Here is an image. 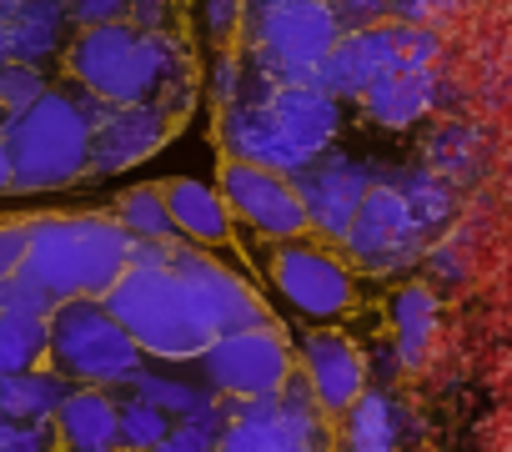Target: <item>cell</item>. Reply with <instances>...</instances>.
Listing matches in <instances>:
<instances>
[{
	"mask_svg": "<svg viewBox=\"0 0 512 452\" xmlns=\"http://www.w3.org/2000/svg\"><path fill=\"white\" fill-rule=\"evenodd\" d=\"M427 242H432V232H427V221L412 211L402 181L397 176H377L337 247L362 272H402V267L427 257Z\"/></svg>",
	"mask_w": 512,
	"mask_h": 452,
	"instance_id": "obj_4",
	"label": "cell"
},
{
	"mask_svg": "<svg viewBox=\"0 0 512 452\" xmlns=\"http://www.w3.org/2000/svg\"><path fill=\"white\" fill-rule=\"evenodd\" d=\"M126 387H131L136 402L156 407V412L171 417V422H206V427H221V417H226V407L216 402V392L201 387V382H186V377H166V372H146V367H141Z\"/></svg>",
	"mask_w": 512,
	"mask_h": 452,
	"instance_id": "obj_15",
	"label": "cell"
},
{
	"mask_svg": "<svg viewBox=\"0 0 512 452\" xmlns=\"http://www.w3.org/2000/svg\"><path fill=\"white\" fill-rule=\"evenodd\" d=\"M377 176H382V171H377L372 161L347 156V151H327V156H317L312 166L292 171L287 181H292V191H297V201H302V211H307V226H312L327 247H337L342 232L352 226V216H357V206H362V196H367V186H372Z\"/></svg>",
	"mask_w": 512,
	"mask_h": 452,
	"instance_id": "obj_8",
	"label": "cell"
},
{
	"mask_svg": "<svg viewBox=\"0 0 512 452\" xmlns=\"http://www.w3.org/2000/svg\"><path fill=\"white\" fill-rule=\"evenodd\" d=\"M56 427L71 452H116V397L106 387H66Z\"/></svg>",
	"mask_w": 512,
	"mask_h": 452,
	"instance_id": "obj_13",
	"label": "cell"
},
{
	"mask_svg": "<svg viewBox=\"0 0 512 452\" xmlns=\"http://www.w3.org/2000/svg\"><path fill=\"white\" fill-rule=\"evenodd\" d=\"M211 447H216V427H206V422H171V432L151 452H211Z\"/></svg>",
	"mask_w": 512,
	"mask_h": 452,
	"instance_id": "obj_24",
	"label": "cell"
},
{
	"mask_svg": "<svg viewBox=\"0 0 512 452\" xmlns=\"http://www.w3.org/2000/svg\"><path fill=\"white\" fill-rule=\"evenodd\" d=\"M51 297L31 282V277H21V272H11V277H0V312H21V317H51Z\"/></svg>",
	"mask_w": 512,
	"mask_h": 452,
	"instance_id": "obj_22",
	"label": "cell"
},
{
	"mask_svg": "<svg viewBox=\"0 0 512 452\" xmlns=\"http://www.w3.org/2000/svg\"><path fill=\"white\" fill-rule=\"evenodd\" d=\"M66 377L56 372H6L0 377V417H11V422H51L56 417V402L66 397Z\"/></svg>",
	"mask_w": 512,
	"mask_h": 452,
	"instance_id": "obj_16",
	"label": "cell"
},
{
	"mask_svg": "<svg viewBox=\"0 0 512 452\" xmlns=\"http://www.w3.org/2000/svg\"><path fill=\"white\" fill-rule=\"evenodd\" d=\"M111 216H116L121 232L136 237V242H181L176 226H171V216H166V206H161V186H156V181L121 191L116 206H111Z\"/></svg>",
	"mask_w": 512,
	"mask_h": 452,
	"instance_id": "obj_19",
	"label": "cell"
},
{
	"mask_svg": "<svg viewBox=\"0 0 512 452\" xmlns=\"http://www.w3.org/2000/svg\"><path fill=\"white\" fill-rule=\"evenodd\" d=\"M432 101H437L432 71H397V76L377 81L357 106H362V116H367L372 126H382V131H407V126H417V121L432 111Z\"/></svg>",
	"mask_w": 512,
	"mask_h": 452,
	"instance_id": "obj_14",
	"label": "cell"
},
{
	"mask_svg": "<svg viewBox=\"0 0 512 452\" xmlns=\"http://www.w3.org/2000/svg\"><path fill=\"white\" fill-rule=\"evenodd\" d=\"M221 206L231 221H246L256 237L267 242H297L307 237V211L292 191V181L282 171H262L246 161H221V186H216Z\"/></svg>",
	"mask_w": 512,
	"mask_h": 452,
	"instance_id": "obj_7",
	"label": "cell"
},
{
	"mask_svg": "<svg viewBox=\"0 0 512 452\" xmlns=\"http://www.w3.org/2000/svg\"><path fill=\"white\" fill-rule=\"evenodd\" d=\"M302 362H307V387H312V397L327 407V412H347L357 397H362V382H367V362H362V352L347 342V337H337V332H312L307 342H302Z\"/></svg>",
	"mask_w": 512,
	"mask_h": 452,
	"instance_id": "obj_11",
	"label": "cell"
},
{
	"mask_svg": "<svg viewBox=\"0 0 512 452\" xmlns=\"http://www.w3.org/2000/svg\"><path fill=\"white\" fill-rule=\"evenodd\" d=\"M392 322H397V357L407 367H417L427 357V347H432V332H437V297H432V287L397 292Z\"/></svg>",
	"mask_w": 512,
	"mask_h": 452,
	"instance_id": "obj_17",
	"label": "cell"
},
{
	"mask_svg": "<svg viewBox=\"0 0 512 452\" xmlns=\"http://www.w3.org/2000/svg\"><path fill=\"white\" fill-rule=\"evenodd\" d=\"M171 267L181 272V282H186L191 297L201 302V312H206V322H211L216 337L246 332V327H267L262 297H256L226 262H216L211 252H196V247L176 242V247H171Z\"/></svg>",
	"mask_w": 512,
	"mask_h": 452,
	"instance_id": "obj_10",
	"label": "cell"
},
{
	"mask_svg": "<svg viewBox=\"0 0 512 452\" xmlns=\"http://www.w3.org/2000/svg\"><path fill=\"white\" fill-rule=\"evenodd\" d=\"M26 257V221L21 216H6L0 221V277H11Z\"/></svg>",
	"mask_w": 512,
	"mask_h": 452,
	"instance_id": "obj_25",
	"label": "cell"
},
{
	"mask_svg": "<svg viewBox=\"0 0 512 452\" xmlns=\"http://www.w3.org/2000/svg\"><path fill=\"white\" fill-rule=\"evenodd\" d=\"M101 307L116 317V327L136 342L141 357L151 352V357H166V362H191L216 342L201 302L191 297V287L181 282L171 257L161 267H131L126 262V272L111 282Z\"/></svg>",
	"mask_w": 512,
	"mask_h": 452,
	"instance_id": "obj_2",
	"label": "cell"
},
{
	"mask_svg": "<svg viewBox=\"0 0 512 452\" xmlns=\"http://www.w3.org/2000/svg\"><path fill=\"white\" fill-rule=\"evenodd\" d=\"M211 452H327V437L302 382H287L277 397H246V407L226 412Z\"/></svg>",
	"mask_w": 512,
	"mask_h": 452,
	"instance_id": "obj_5",
	"label": "cell"
},
{
	"mask_svg": "<svg viewBox=\"0 0 512 452\" xmlns=\"http://www.w3.org/2000/svg\"><path fill=\"white\" fill-rule=\"evenodd\" d=\"M156 186H161V206L176 226V237L186 247H226L231 242V216H226L216 186L191 181V176H171V181H156Z\"/></svg>",
	"mask_w": 512,
	"mask_h": 452,
	"instance_id": "obj_12",
	"label": "cell"
},
{
	"mask_svg": "<svg viewBox=\"0 0 512 452\" xmlns=\"http://www.w3.org/2000/svg\"><path fill=\"white\" fill-rule=\"evenodd\" d=\"M26 221V257L21 277H31L51 302L71 297H106L111 282L126 272L131 237L111 211H36Z\"/></svg>",
	"mask_w": 512,
	"mask_h": 452,
	"instance_id": "obj_1",
	"label": "cell"
},
{
	"mask_svg": "<svg viewBox=\"0 0 512 452\" xmlns=\"http://www.w3.org/2000/svg\"><path fill=\"white\" fill-rule=\"evenodd\" d=\"M342 452H397V407L382 392H362L347 407V442Z\"/></svg>",
	"mask_w": 512,
	"mask_h": 452,
	"instance_id": "obj_18",
	"label": "cell"
},
{
	"mask_svg": "<svg viewBox=\"0 0 512 452\" xmlns=\"http://www.w3.org/2000/svg\"><path fill=\"white\" fill-rule=\"evenodd\" d=\"M272 282L312 322H327V317H337L352 302V272H347V262L327 242H307V237L277 242V252H272Z\"/></svg>",
	"mask_w": 512,
	"mask_h": 452,
	"instance_id": "obj_9",
	"label": "cell"
},
{
	"mask_svg": "<svg viewBox=\"0 0 512 452\" xmlns=\"http://www.w3.org/2000/svg\"><path fill=\"white\" fill-rule=\"evenodd\" d=\"M0 452H51V422H11V417H0Z\"/></svg>",
	"mask_w": 512,
	"mask_h": 452,
	"instance_id": "obj_23",
	"label": "cell"
},
{
	"mask_svg": "<svg viewBox=\"0 0 512 452\" xmlns=\"http://www.w3.org/2000/svg\"><path fill=\"white\" fill-rule=\"evenodd\" d=\"M46 357V317H21L0 312V377L6 372H31Z\"/></svg>",
	"mask_w": 512,
	"mask_h": 452,
	"instance_id": "obj_20",
	"label": "cell"
},
{
	"mask_svg": "<svg viewBox=\"0 0 512 452\" xmlns=\"http://www.w3.org/2000/svg\"><path fill=\"white\" fill-rule=\"evenodd\" d=\"M201 372L211 392H231V397H277L292 382V352L287 342L267 327H246V332H226L201 352Z\"/></svg>",
	"mask_w": 512,
	"mask_h": 452,
	"instance_id": "obj_6",
	"label": "cell"
},
{
	"mask_svg": "<svg viewBox=\"0 0 512 452\" xmlns=\"http://www.w3.org/2000/svg\"><path fill=\"white\" fill-rule=\"evenodd\" d=\"M171 432V417H161L156 407H146V402H116V447H126V452H151L161 437Z\"/></svg>",
	"mask_w": 512,
	"mask_h": 452,
	"instance_id": "obj_21",
	"label": "cell"
},
{
	"mask_svg": "<svg viewBox=\"0 0 512 452\" xmlns=\"http://www.w3.org/2000/svg\"><path fill=\"white\" fill-rule=\"evenodd\" d=\"M46 357L51 372L81 387H126L141 372L136 342L116 327V317L101 307V297H71L56 302L46 317Z\"/></svg>",
	"mask_w": 512,
	"mask_h": 452,
	"instance_id": "obj_3",
	"label": "cell"
}]
</instances>
